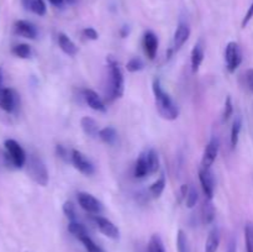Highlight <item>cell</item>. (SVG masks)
I'll return each instance as SVG.
<instances>
[{
	"instance_id": "cell-1",
	"label": "cell",
	"mask_w": 253,
	"mask_h": 252,
	"mask_svg": "<svg viewBox=\"0 0 253 252\" xmlns=\"http://www.w3.org/2000/svg\"><path fill=\"white\" fill-rule=\"evenodd\" d=\"M152 90H153V95H155V103L157 112L163 119L173 121L179 115V109H178L177 104L173 102L172 98L169 97L167 92H165L162 84H161L160 78H155L153 83H152Z\"/></svg>"
},
{
	"instance_id": "cell-2",
	"label": "cell",
	"mask_w": 253,
	"mask_h": 252,
	"mask_svg": "<svg viewBox=\"0 0 253 252\" xmlns=\"http://www.w3.org/2000/svg\"><path fill=\"white\" fill-rule=\"evenodd\" d=\"M107 61L109 68V99H119L124 95L125 90L124 73L114 57L109 56Z\"/></svg>"
},
{
	"instance_id": "cell-3",
	"label": "cell",
	"mask_w": 253,
	"mask_h": 252,
	"mask_svg": "<svg viewBox=\"0 0 253 252\" xmlns=\"http://www.w3.org/2000/svg\"><path fill=\"white\" fill-rule=\"evenodd\" d=\"M26 167H28V173L31 177L33 182L38 184L41 187H46L50 181V177H48V171L46 168L45 163L41 160L38 156L36 155H30L26 161Z\"/></svg>"
},
{
	"instance_id": "cell-4",
	"label": "cell",
	"mask_w": 253,
	"mask_h": 252,
	"mask_svg": "<svg viewBox=\"0 0 253 252\" xmlns=\"http://www.w3.org/2000/svg\"><path fill=\"white\" fill-rule=\"evenodd\" d=\"M6 150V156H8V160L11 165L15 168H23L26 165V161H28V156H26L25 150L21 147L20 143L16 140L13 139H9L4 142Z\"/></svg>"
},
{
	"instance_id": "cell-5",
	"label": "cell",
	"mask_w": 253,
	"mask_h": 252,
	"mask_svg": "<svg viewBox=\"0 0 253 252\" xmlns=\"http://www.w3.org/2000/svg\"><path fill=\"white\" fill-rule=\"evenodd\" d=\"M225 63L226 68L230 73L236 72V69L242 63V51L237 42H228L225 49Z\"/></svg>"
},
{
	"instance_id": "cell-6",
	"label": "cell",
	"mask_w": 253,
	"mask_h": 252,
	"mask_svg": "<svg viewBox=\"0 0 253 252\" xmlns=\"http://www.w3.org/2000/svg\"><path fill=\"white\" fill-rule=\"evenodd\" d=\"M19 105H20V97L15 89L4 88L0 90V109L13 114L18 110Z\"/></svg>"
},
{
	"instance_id": "cell-7",
	"label": "cell",
	"mask_w": 253,
	"mask_h": 252,
	"mask_svg": "<svg viewBox=\"0 0 253 252\" xmlns=\"http://www.w3.org/2000/svg\"><path fill=\"white\" fill-rule=\"evenodd\" d=\"M77 199H78V204L81 205V208L83 210H85L86 213H89V214L99 215L103 212V204H101V201L98 200L94 196H91L90 193L79 192Z\"/></svg>"
},
{
	"instance_id": "cell-8",
	"label": "cell",
	"mask_w": 253,
	"mask_h": 252,
	"mask_svg": "<svg viewBox=\"0 0 253 252\" xmlns=\"http://www.w3.org/2000/svg\"><path fill=\"white\" fill-rule=\"evenodd\" d=\"M73 163L74 168L78 169L82 174L84 176H93L94 172H95V168H94L93 163L88 160L85 155L83 152H81L79 150H72V162Z\"/></svg>"
},
{
	"instance_id": "cell-9",
	"label": "cell",
	"mask_w": 253,
	"mask_h": 252,
	"mask_svg": "<svg viewBox=\"0 0 253 252\" xmlns=\"http://www.w3.org/2000/svg\"><path fill=\"white\" fill-rule=\"evenodd\" d=\"M93 222L99 229V231L109 239L117 240L120 237V230L117 229L114 223H112L107 218L100 217V215H93Z\"/></svg>"
},
{
	"instance_id": "cell-10",
	"label": "cell",
	"mask_w": 253,
	"mask_h": 252,
	"mask_svg": "<svg viewBox=\"0 0 253 252\" xmlns=\"http://www.w3.org/2000/svg\"><path fill=\"white\" fill-rule=\"evenodd\" d=\"M199 182L201 184L202 192L205 194V199L213 200L214 192H215V178L211 172V168H200Z\"/></svg>"
},
{
	"instance_id": "cell-11",
	"label": "cell",
	"mask_w": 253,
	"mask_h": 252,
	"mask_svg": "<svg viewBox=\"0 0 253 252\" xmlns=\"http://www.w3.org/2000/svg\"><path fill=\"white\" fill-rule=\"evenodd\" d=\"M219 148H220V141H219V139L216 136H213L208 145H206L204 153H202V168H211V166L214 165V162H215L216 157L219 155Z\"/></svg>"
},
{
	"instance_id": "cell-12",
	"label": "cell",
	"mask_w": 253,
	"mask_h": 252,
	"mask_svg": "<svg viewBox=\"0 0 253 252\" xmlns=\"http://www.w3.org/2000/svg\"><path fill=\"white\" fill-rule=\"evenodd\" d=\"M14 30H15L16 35L21 36L24 38H28V40H35L38 35L36 26L32 23L26 20L16 21L15 25H14Z\"/></svg>"
},
{
	"instance_id": "cell-13",
	"label": "cell",
	"mask_w": 253,
	"mask_h": 252,
	"mask_svg": "<svg viewBox=\"0 0 253 252\" xmlns=\"http://www.w3.org/2000/svg\"><path fill=\"white\" fill-rule=\"evenodd\" d=\"M83 98L90 109L99 112H107V105L104 104L103 99L99 97L98 93L94 92L93 89H84Z\"/></svg>"
},
{
	"instance_id": "cell-14",
	"label": "cell",
	"mask_w": 253,
	"mask_h": 252,
	"mask_svg": "<svg viewBox=\"0 0 253 252\" xmlns=\"http://www.w3.org/2000/svg\"><path fill=\"white\" fill-rule=\"evenodd\" d=\"M143 50L149 59H155L158 51V37L155 32L147 31L143 36Z\"/></svg>"
},
{
	"instance_id": "cell-15",
	"label": "cell",
	"mask_w": 253,
	"mask_h": 252,
	"mask_svg": "<svg viewBox=\"0 0 253 252\" xmlns=\"http://www.w3.org/2000/svg\"><path fill=\"white\" fill-rule=\"evenodd\" d=\"M190 36V28L188 24L180 23L175 30L174 36H173V50L178 51L184 46V44L188 41Z\"/></svg>"
},
{
	"instance_id": "cell-16",
	"label": "cell",
	"mask_w": 253,
	"mask_h": 252,
	"mask_svg": "<svg viewBox=\"0 0 253 252\" xmlns=\"http://www.w3.org/2000/svg\"><path fill=\"white\" fill-rule=\"evenodd\" d=\"M204 57H205V49H204L202 41L200 40L199 42H197L194 45V47L192 50V54H190V63H192L193 73H197L199 71L202 61H204Z\"/></svg>"
},
{
	"instance_id": "cell-17",
	"label": "cell",
	"mask_w": 253,
	"mask_h": 252,
	"mask_svg": "<svg viewBox=\"0 0 253 252\" xmlns=\"http://www.w3.org/2000/svg\"><path fill=\"white\" fill-rule=\"evenodd\" d=\"M57 41H58V46L67 56L74 57L77 54H78V47L74 44L73 41L63 32H59L58 36H57Z\"/></svg>"
},
{
	"instance_id": "cell-18",
	"label": "cell",
	"mask_w": 253,
	"mask_h": 252,
	"mask_svg": "<svg viewBox=\"0 0 253 252\" xmlns=\"http://www.w3.org/2000/svg\"><path fill=\"white\" fill-rule=\"evenodd\" d=\"M134 174L136 178L142 179L149 174V167H148V160H147V152H142L137 158L136 163H135Z\"/></svg>"
},
{
	"instance_id": "cell-19",
	"label": "cell",
	"mask_w": 253,
	"mask_h": 252,
	"mask_svg": "<svg viewBox=\"0 0 253 252\" xmlns=\"http://www.w3.org/2000/svg\"><path fill=\"white\" fill-rule=\"evenodd\" d=\"M81 126L83 129L84 134L90 138H96L99 135V125L93 117H89V116H84L82 117L81 120Z\"/></svg>"
},
{
	"instance_id": "cell-20",
	"label": "cell",
	"mask_w": 253,
	"mask_h": 252,
	"mask_svg": "<svg viewBox=\"0 0 253 252\" xmlns=\"http://www.w3.org/2000/svg\"><path fill=\"white\" fill-rule=\"evenodd\" d=\"M215 206H214L213 200H209V199H205L204 201V205H202L201 209V219L202 223L205 225L211 224L215 219Z\"/></svg>"
},
{
	"instance_id": "cell-21",
	"label": "cell",
	"mask_w": 253,
	"mask_h": 252,
	"mask_svg": "<svg viewBox=\"0 0 253 252\" xmlns=\"http://www.w3.org/2000/svg\"><path fill=\"white\" fill-rule=\"evenodd\" d=\"M220 245V230L218 227H214L209 232L208 240L205 242V252H216Z\"/></svg>"
},
{
	"instance_id": "cell-22",
	"label": "cell",
	"mask_w": 253,
	"mask_h": 252,
	"mask_svg": "<svg viewBox=\"0 0 253 252\" xmlns=\"http://www.w3.org/2000/svg\"><path fill=\"white\" fill-rule=\"evenodd\" d=\"M241 129H242V117L238 115V116L235 117L232 122V126H231V135H230V142L231 147L235 148L237 146L238 140H240V134Z\"/></svg>"
},
{
	"instance_id": "cell-23",
	"label": "cell",
	"mask_w": 253,
	"mask_h": 252,
	"mask_svg": "<svg viewBox=\"0 0 253 252\" xmlns=\"http://www.w3.org/2000/svg\"><path fill=\"white\" fill-rule=\"evenodd\" d=\"M99 138L103 142L108 143V145H114L116 142V139H117V133L114 128L112 126H107V128L101 129L99 131Z\"/></svg>"
},
{
	"instance_id": "cell-24",
	"label": "cell",
	"mask_w": 253,
	"mask_h": 252,
	"mask_svg": "<svg viewBox=\"0 0 253 252\" xmlns=\"http://www.w3.org/2000/svg\"><path fill=\"white\" fill-rule=\"evenodd\" d=\"M165 188H166V177H165V174L162 173L160 176V178H158L157 181L155 182V183L149 187L148 192H149V194L152 196V198L157 199V198H160L161 196H162Z\"/></svg>"
},
{
	"instance_id": "cell-25",
	"label": "cell",
	"mask_w": 253,
	"mask_h": 252,
	"mask_svg": "<svg viewBox=\"0 0 253 252\" xmlns=\"http://www.w3.org/2000/svg\"><path fill=\"white\" fill-rule=\"evenodd\" d=\"M11 52H13V55H15L16 57H19V58H23V59L30 58L31 55H32V50H31V46L28 44L15 45V46L11 49Z\"/></svg>"
},
{
	"instance_id": "cell-26",
	"label": "cell",
	"mask_w": 253,
	"mask_h": 252,
	"mask_svg": "<svg viewBox=\"0 0 253 252\" xmlns=\"http://www.w3.org/2000/svg\"><path fill=\"white\" fill-rule=\"evenodd\" d=\"M147 160H148V167H149V174L157 173L160 169V157L158 153L155 150L147 151Z\"/></svg>"
},
{
	"instance_id": "cell-27",
	"label": "cell",
	"mask_w": 253,
	"mask_h": 252,
	"mask_svg": "<svg viewBox=\"0 0 253 252\" xmlns=\"http://www.w3.org/2000/svg\"><path fill=\"white\" fill-rule=\"evenodd\" d=\"M147 252H166L165 245H163L160 235H152L151 239H149L148 246H147Z\"/></svg>"
},
{
	"instance_id": "cell-28",
	"label": "cell",
	"mask_w": 253,
	"mask_h": 252,
	"mask_svg": "<svg viewBox=\"0 0 253 252\" xmlns=\"http://www.w3.org/2000/svg\"><path fill=\"white\" fill-rule=\"evenodd\" d=\"M26 9L32 11L33 14L38 16L46 15V11H47V8H46V4L43 0H30Z\"/></svg>"
},
{
	"instance_id": "cell-29",
	"label": "cell",
	"mask_w": 253,
	"mask_h": 252,
	"mask_svg": "<svg viewBox=\"0 0 253 252\" xmlns=\"http://www.w3.org/2000/svg\"><path fill=\"white\" fill-rule=\"evenodd\" d=\"M177 250L178 252H190L189 240L183 230H178L177 232Z\"/></svg>"
},
{
	"instance_id": "cell-30",
	"label": "cell",
	"mask_w": 253,
	"mask_h": 252,
	"mask_svg": "<svg viewBox=\"0 0 253 252\" xmlns=\"http://www.w3.org/2000/svg\"><path fill=\"white\" fill-rule=\"evenodd\" d=\"M68 231L71 232V234L73 235L74 237H77L78 240L81 239V237L88 235V231H86L85 226H84V225H82L81 223H78V222H69Z\"/></svg>"
},
{
	"instance_id": "cell-31",
	"label": "cell",
	"mask_w": 253,
	"mask_h": 252,
	"mask_svg": "<svg viewBox=\"0 0 253 252\" xmlns=\"http://www.w3.org/2000/svg\"><path fill=\"white\" fill-rule=\"evenodd\" d=\"M62 210L69 222H78V213H77L76 205L72 201H64Z\"/></svg>"
},
{
	"instance_id": "cell-32",
	"label": "cell",
	"mask_w": 253,
	"mask_h": 252,
	"mask_svg": "<svg viewBox=\"0 0 253 252\" xmlns=\"http://www.w3.org/2000/svg\"><path fill=\"white\" fill-rule=\"evenodd\" d=\"M245 241L246 251L253 252V223L248 222L245 225Z\"/></svg>"
},
{
	"instance_id": "cell-33",
	"label": "cell",
	"mask_w": 253,
	"mask_h": 252,
	"mask_svg": "<svg viewBox=\"0 0 253 252\" xmlns=\"http://www.w3.org/2000/svg\"><path fill=\"white\" fill-rule=\"evenodd\" d=\"M144 68V63L140 57H134V58L130 59L126 64V69L131 73H136V72L142 71Z\"/></svg>"
},
{
	"instance_id": "cell-34",
	"label": "cell",
	"mask_w": 253,
	"mask_h": 252,
	"mask_svg": "<svg viewBox=\"0 0 253 252\" xmlns=\"http://www.w3.org/2000/svg\"><path fill=\"white\" fill-rule=\"evenodd\" d=\"M79 241H81L82 244L84 245V247H85L86 251H88V252H104L101 247H99L98 245H96L95 242H94L93 240L90 239V236H89V235H85V236L81 237V239H79Z\"/></svg>"
},
{
	"instance_id": "cell-35",
	"label": "cell",
	"mask_w": 253,
	"mask_h": 252,
	"mask_svg": "<svg viewBox=\"0 0 253 252\" xmlns=\"http://www.w3.org/2000/svg\"><path fill=\"white\" fill-rule=\"evenodd\" d=\"M197 199H199V194L195 187H190L189 192L187 194V198H185V204H187V208L192 209L197 205Z\"/></svg>"
},
{
	"instance_id": "cell-36",
	"label": "cell",
	"mask_w": 253,
	"mask_h": 252,
	"mask_svg": "<svg viewBox=\"0 0 253 252\" xmlns=\"http://www.w3.org/2000/svg\"><path fill=\"white\" fill-rule=\"evenodd\" d=\"M233 112V105H232V99H231L230 95L226 97L225 100V105H224V112H223V121H227L228 119L231 117Z\"/></svg>"
},
{
	"instance_id": "cell-37",
	"label": "cell",
	"mask_w": 253,
	"mask_h": 252,
	"mask_svg": "<svg viewBox=\"0 0 253 252\" xmlns=\"http://www.w3.org/2000/svg\"><path fill=\"white\" fill-rule=\"evenodd\" d=\"M56 153L61 160L64 161V162H72V151L69 152L63 145L56 146Z\"/></svg>"
},
{
	"instance_id": "cell-38",
	"label": "cell",
	"mask_w": 253,
	"mask_h": 252,
	"mask_svg": "<svg viewBox=\"0 0 253 252\" xmlns=\"http://www.w3.org/2000/svg\"><path fill=\"white\" fill-rule=\"evenodd\" d=\"M82 33H83L84 37L88 38V40L95 41V40H98V38H99L98 32H96L95 28H85Z\"/></svg>"
},
{
	"instance_id": "cell-39",
	"label": "cell",
	"mask_w": 253,
	"mask_h": 252,
	"mask_svg": "<svg viewBox=\"0 0 253 252\" xmlns=\"http://www.w3.org/2000/svg\"><path fill=\"white\" fill-rule=\"evenodd\" d=\"M252 18H253V3L251 4V6H250V8H248L247 13H246L245 18H243V20H242V28H245L246 26L248 25V23H250V21L252 20Z\"/></svg>"
},
{
	"instance_id": "cell-40",
	"label": "cell",
	"mask_w": 253,
	"mask_h": 252,
	"mask_svg": "<svg viewBox=\"0 0 253 252\" xmlns=\"http://www.w3.org/2000/svg\"><path fill=\"white\" fill-rule=\"evenodd\" d=\"M246 83H247L248 89L253 93V68L247 69L246 72Z\"/></svg>"
},
{
	"instance_id": "cell-41",
	"label": "cell",
	"mask_w": 253,
	"mask_h": 252,
	"mask_svg": "<svg viewBox=\"0 0 253 252\" xmlns=\"http://www.w3.org/2000/svg\"><path fill=\"white\" fill-rule=\"evenodd\" d=\"M188 192H189V186H188V184H183V186L180 187V189H179V199H178V201H179V203L183 200V199L187 198Z\"/></svg>"
},
{
	"instance_id": "cell-42",
	"label": "cell",
	"mask_w": 253,
	"mask_h": 252,
	"mask_svg": "<svg viewBox=\"0 0 253 252\" xmlns=\"http://www.w3.org/2000/svg\"><path fill=\"white\" fill-rule=\"evenodd\" d=\"M226 252H237V245H236V240L232 239L230 241V244H228V247H227V251Z\"/></svg>"
},
{
	"instance_id": "cell-43",
	"label": "cell",
	"mask_w": 253,
	"mask_h": 252,
	"mask_svg": "<svg viewBox=\"0 0 253 252\" xmlns=\"http://www.w3.org/2000/svg\"><path fill=\"white\" fill-rule=\"evenodd\" d=\"M4 73H3V69L0 68V90L4 89Z\"/></svg>"
},
{
	"instance_id": "cell-44",
	"label": "cell",
	"mask_w": 253,
	"mask_h": 252,
	"mask_svg": "<svg viewBox=\"0 0 253 252\" xmlns=\"http://www.w3.org/2000/svg\"><path fill=\"white\" fill-rule=\"evenodd\" d=\"M64 0H50V3L55 6H61Z\"/></svg>"
},
{
	"instance_id": "cell-45",
	"label": "cell",
	"mask_w": 253,
	"mask_h": 252,
	"mask_svg": "<svg viewBox=\"0 0 253 252\" xmlns=\"http://www.w3.org/2000/svg\"><path fill=\"white\" fill-rule=\"evenodd\" d=\"M127 35H129V28H127V26H124V28H121V36L122 37H126Z\"/></svg>"
},
{
	"instance_id": "cell-46",
	"label": "cell",
	"mask_w": 253,
	"mask_h": 252,
	"mask_svg": "<svg viewBox=\"0 0 253 252\" xmlns=\"http://www.w3.org/2000/svg\"><path fill=\"white\" fill-rule=\"evenodd\" d=\"M64 1H66V3H68V4H71V5H73V4L77 3V0H64Z\"/></svg>"
},
{
	"instance_id": "cell-47",
	"label": "cell",
	"mask_w": 253,
	"mask_h": 252,
	"mask_svg": "<svg viewBox=\"0 0 253 252\" xmlns=\"http://www.w3.org/2000/svg\"><path fill=\"white\" fill-rule=\"evenodd\" d=\"M28 1H30V0H23V5L25 6V8H26V6H28Z\"/></svg>"
}]
</instances>
